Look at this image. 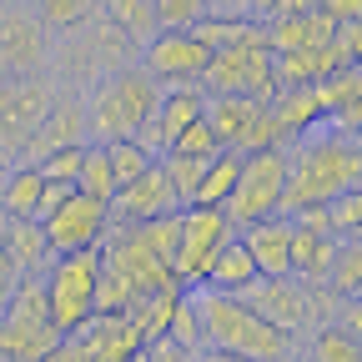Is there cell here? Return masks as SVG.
Instances as JSON below:
<instances>
[{
	"label": "cell",
	"instance_id": "1",
	"mask_svg": "<svg viewBox=\"0 0 362 362\" xmlns=\"http://www.w3.org/2000/svg\"><path fill=\"white\" fill-rule=\"evenodd\" d=\"M362 181V146L352 131H307L287 151V187H282V211L297 206H322Z\"/></svg>",
	"mask_w": 362,
	"mask_h": 362
},
{
	"label": "cell",
	"instance_id": "2",
	"mask_svg": "<svg viewBox=\"0 0 362 362\" xmlns=\"http://www.w3.org/2000/svg\"><path fill=\"white\" fill-rule=\"evenodd\" d=\"M192 302H197V317H202V347L242 352L252 362H292L297 357V342L287 332H277L262 312H252L242 297L192 287Z\"/></svg>",
	"mask_w": 362,
	"mask_h": 362
},
{
	"label": "cell",
	"instance_id": "3",
	"mask_svg": "<svg viewBox=\"0 0 362 362\" xmlns=\"http://www.w3.org/2000/svg\"><path fill=\"white\" fill-rule=\"evenodd\" d=\"M161 101V86L141 71V66H121L106 81L90 86L86 96V121H90V141H121V136H136Z\"/></svg>",
	"mask_w": 362,
	"mask_h": 362
},
{
	"label": "cell",
	"instance_id": "4",
	"mask_svg": "<svg viewBox=\"0 0 362 362\" xmlns=\"http://www.w3.org/2000/svg\"><path fill=\"white\" fill-rule=\"evenodd\" d=\"M252 312H262L277 332L302 337L312 327H327L337 322V307L342 297L327 282H297V277H257L247 292H237Z\"/></svg>",
	"mask_w": 362,
	"mask_h": 362
},
{
	"label": "cell",
	"instance_id": "5",
	"mask_svg": "<svg viewBox=\"0 0 362 362\" xmlns=\"http://www.w3.org/2000/svg\"><path fill=\"white\" fill-rule=\"evenodd\" d=\"M96 282H101V247H81V252H56L40 272V292L51 307V322L61 337L81 332L96 317Z\"/></svg>",
	"mask_w": 362,
	"mask_h": 362
},
{
	"label": "cell",
	"instance_id": "6",
	"mask_svg": "<svg viewBox=\"0 0 362 362\" xmlns=\"http://www.w3.org/2000/svg\"><path fill=\"white\" fill-rule=\"evenodd\" d=\"M51 61L61 66V76H66L71 86H96V81H106L111 71H121V66L136 61V45L96 11L86 25L66 30L61 45H51Z\"/></svg>",
	"mask_w": 362,
	"mask_h": 362
},
{
	"label": "cell",
	"instance_id": "7",
	"mask_svg": "<svg viewBox=\"0 0 362 362\" xmlns=\"http://www.w3.org/2000/svg\"><path fill=\"white\" fill-rule=\"evenodd\" d=\"M206 96H252V101H267L277 81H272V45L262 35V25L252 35H242L237 45H221L211 51L202 81H197Z\"/></svg>",
	"mask_w": 362,
	"mask_h": 362
},
{
	"label": "cell",
	"instance_id": "8",
	"mask_svg": "<svg viewBox=\"0 0 362 362\" xmlns=\"http://www.w3.org/2000/svg\"><path fill=\"white\" fill-rule=\"evenodd\" d=\"M282 187H287V146H262V151H242L237 181H232V197L221 202V211L232 216V226L262 221V216H277L282 211Z\"/></svg>",
	"mask_w": 362,
	"mask_h": 362
},
{
	"label": "cell",
	"instance_id": "9",
	"mask_svg": "<svg viewBox=\"0 0 362 362\" xmlns=\"http://www.w3.org/2000/svg\"><path fill=\"white\" fill-rule=\"evenodd\" d=\"M61 342L51 307H45L40 277H21L6 312H0V362H40Z\"/></svg>",
	"mask_w": 362,
	"mask_h": 362
},
{
	"label": "cell",
	"instance_id": "10",
	"mask_svg": "<svg viewBox=\"0 0 362 362\" xmlns=\"http://www.w3.org/2000/svg\"><path fill=\"white\" fill-rule=\"evenodd\" d=\"M237 226L221 206H202V202H187L176 211V252H171V272L181 287H202L211 257L221 252V242H232Z\"/></svg>",
	"mask_w": 362,
	"mask_h": 362
},
{
	"label": "cell",
	"instance_id": "11",
	"mask_svg": "<svg viewBox=\"0 0 362 362\" xmlns=\"http://www.w3.org/2000/svg\"><path fill=\"white\" fill-rule=\"evenodd\" d=\"M51 45L56 35L35 16V6H25V0L0 6V76H45Z\"/></svg>",
	"mask_w": 362,
	"mask_h": 362
},
{
	"label": "cell",
	"instance_id": "12",
	"mask_svg": "<svg viewBox=\"0 0 362 362\" xmlns=\"http://www.w3.org/2000/svg\"><path fill=\"white\" fill-rule=\"evenodd\" d=\"M56 96L51 76H0V161H16L30 126L45 116Z\"/></svg>",
	"mask_w": 362,
	"mask_h": 362
},
{
	"label": "cell",
	"instance_id": "13",
	"mask_svg": "<svg viewBox=\"0 0 362 362\" xmlns=\"http://www.w3.org/2000/svg\"><path fill=\"white\" fill-rule=\"evenodd\" d=\"M206 126L216 131V141L226 151H262V146H282L277 131H272L267 101L252 96H206Z\"/></svg>",
	"mask_w": 362,
	"mask_h": 362
},
{
	"label": "cell",
	"instance_id": "14",
	"mask_svg": "<svg viewBox=\"0 0 362 362\" xmlns=\"http://www.w3.org/2000/svg\"><path fill=\"white\" fill-rule=\"evenodd\" d=\"M86 141H90L86 96H76V90H56L51 106H45V116L30 126V136H25V146H21L16 161L35 166V161H45L51 151H61V146H86Z\"/></svg>",
	"mask_w": 362,
	"mask_h": 362
},
{
	"label": "cell",
	"instance_id": "15",
	"mask_svg": "<svg viewBox=\"0 0 362 362\" xmlns=\"http://www.w3.org/2000/svg\"><path fill=\"white\" fill-rule=\"evenodd\" d=\"M136 56H141V71L156 86H192V81H202V71L211 61V51L192 30H156Z\"/></svg>",
	"mask_w": 362,
	"mask_h": 362
},
{
	"label": "cell",
	"instance_id": "16",
	"mask_svg": "<svg viewBox=\"0 0 362 362\" xmlns=\"http://www.w3.org/2000/svg\"><path fill=\"white\" fill-rule=\"evenodd\" d=\"M40 226H45V242H51V257H56V252H81V247H101V242H106L111 211H106V202H96V197L71 192Z\"/></svg>",
	"mask_w": 362,
	"mask_h": 362
},
{
	"label": "cell",
	"instance_id": "17",
	"mask_svg": "<svg viewBox=\"0 0 362 362\" xmlns=\"http://www.w3.org/2000/svg\"><path fill=\"white\" fill-rule=\"evenodd\" d=\"M106 211H111V226H126V221H156V216L181 211V197L171 192V181H166L161 161H151L136 181L116 187V197L106 202Z\"/></svg>",
	"mask_w": 362,
	"mask_h": 362
},
{
	"label": "cell",
	"instance_id": "18",
	"mask_svg": "<svg viewBox=\"0 0 362 362\" xmlns=\"http://www.w3.org/2000/svg\"><path fill=\"white\" fill-rule=\"evenodd\" d=\"M81 347V362H131L146 347L141 327H136L131 312H96L81 332H71Z\"/></svg>",
	"mask_w": 362,
	"mask_h": 362
},
{
	"label": "cell",
	"instance_id": "19",
	"mask_svg": "<svg viewBox=\"0 0 362 362\" xmlns=\"http://www.w3.org/2000/svg\"><path fill=\"white\" fill-rule=\"evenodd\" d=\"M242 247L252 252L262 277H292V216H262L252 226H242Z\"/></svg>",
	"mask_w": 362,
	"mask_h": 362
},
{
	"label": "cell",
	"instance_id": "20",
	"mask_svg": "<svg viewBox=\"0 0 362 362\" xmlns=\"http://www.w3.org/2000/svg\"><path fill=\"white\" fill-rule=\"evenodd\" d=\"M317 101H322L327 126L357 136V126H362V66H342V71L322 76L317 81Z\"/></svg>",
	"mask_w": 362,
	"mask_h": 362
},
{
	"label": "cell",
	"instance_id": "21",
	"mask_svg": "<svg viewBox=\"0 0 362 362\" xmlns=\"http://www.w3.org/2000/svg\"><path fill=\"white\" fill-rule=\"evenodd\" d=\"M0 252L11 257V267L21 277H40L45 262H51V242H45V226L30 216H0Z\"/></svg>",
	"mask_w": 362,
	"mask_h": 362
},
{
	"label": "cell",
	"instance_id": "22",
	"mask_svg": "<svg viewBox=\"0 0 362 362\" xmlns=\"http://www.w3.org/2000/svg\"><path fill=\"white\" fill-rule=\"evenodd\" d=\"M342 66H352V61H342L332 40L317 45V51H272V81L277 86H317L322 76H332Z\"/></svg>",
	"mask_w": 362,
	"mask_h": 362
},
{
	"label": "cell",
	"instance_id": "23",
	"mask_svg": "<svg viewBox=\"0 0 362 362\" xmlns=\"http://www.w3.org/2000/svg\"><path fill=\"white\" fill-rule=\"evenodd\" d=\"M337 247L342 242L332 232H317V226H297L292 221V277L297 282H327Z\"/></svg>",
	"mask_w": 362,
	"mask_h": 362
},
{
	"label": "cell",
	"instance_id": "24",
	"mask_svg": "<svg viewBox=\"0 0 362 362\" xmlns=\"http://www.w3.org/2000/svg\"><path fill=\"white\" fill-rule=\"evenodd\" d=\"M257 277H262V272H257L252 252L242 247V237H232V242H221V252L211 257L202 287H211V292H232V297H237V292H247Z\"/></svg>",
	"mask_w": 362,
	"mask_h": 362
},
{
	"label": "cell",
	"instance_id": "25",
	"mask_svg": "<svg viewBox=\"0 0 362 362\" xmlns=\"http://www.w3.org/2000/svg\"><path fill=\"white\" fill-rule=\"evenodd\" d=\"M45 176L25 161H11V171L0 176V216H30L35 221V202H40Z\"/></svg>",
	"mask_w": 362,
	"mask_h": 362
},
{
	"label": "cell",
	"instance_id": "26",
	"mask_svg": "<svg viewBox=\"0 0 362 362\" xmlns=\"http://www.w3.org/2000/svg\"><path fill=\"white\" fill-rule=\"evenodd\" d=\"M101 16L136 45V51H141V45L161 30V25H156V11H151V0H101Z\"/></svg>",
	"mask_w": 362,
	"mask_h": 362
},
{
	"label": "cell",
	"instance_id": "27",
	"mask_svg": "<svg viewBox=\"0 0 362 362\" xmlns=\"http://www.w3.org/2000/svg\"><path fill=\"white\" fill-rule=\"evenodd\" d=\"M237 166H242V151H216L206 166H202V176H197V192H192V202H202V206H221L226 197H232V181H237Z\"/></svg>",
	"mask_w": 362,
	"mask_h": 362
},
{
	"label": "cell",
	"instance_id": "28",
	"mask_svg": "<svg viewBox=\"0 0 362 362\" xmlns=\"http://www.w3.org/2000/svg\"><path fill=\"white\" fill-rule=\"evenodd\" d=\"M76 192L96 197V202H111V197H116V176H111L106 141H86V151H81V171H76Z\"/></svg>",
	"mask_w": 362,
	"mask_h": 362
},
{
	"label": "cell",
	"instance_id": "29",
	"mask_svg": "<svg viewBox=\"0 0 362 362\" xmlns=\"http://www.w3.org/2000/svg\"><path fill=\"white\" fill-rule=\"evenodd\" d=\"M307 362H362V337H352L347 327L327 322V327H312V352Z\"/></svg>",
	"mask_w": 362,
	"mask_h": 362
},
{
	"label": "cell",
	"instance_id": "30",
	"mask_svg": "<svg viewBox=\"0 0 362 362\" xmlns=\"http://www.w3.org/2000/svg\"><path fill=\"white\" fill-rule=\"evenodd\" d=\"M257 25H262V21H247V16H211V11H206V16L192 25V35L206 45V51H221V45H237L242 35H252Z\"/></svg>",
	"mask_w": 362,
	"mask_h": 362
},
{
	"label": "cell",
	"instance_id": "31",
	"mask_svg": "<svg viewBox=\"0 0 362 362\" xmlns=\"http://www.w3.org/2000/svg\"><path fill=\"white\" fill-rule=\"evenodd\" d=\"M322 216H327V232L337 242H362V192H342L332 202H322Z\"/></svg>",
	"mask_w": 362,
	"mask_h": 362
},
{
	"label": "cell",
	"instance_id": "32",
	"mask_svg": "<svg viewBox=\"0 0 362 362\" xmlns=\"http://www.w3.org/2000/svg\"><path fill=\"white\" fill-rule=\"evenodd\" d=\"M101 11V0H35V16L51 25V35H66L76 25H86Z\"/></svg>",
	"mask_w": 362,
	"mask_h": 362
},
{
	"label": "cell",
	"instance_id": "33",
	"mask_svg": "<svg viewBox=\"0 0 362 362\" xmlns=\"http://www.w3.org/2000/svg\"><path fill=\"white\" fill-rule=\"evenodd\" d=\"M161 337L181 342L187 352H197V347H202V317H197L192 287H181V292H176V302H171V317H166V332H161Z\"/></svg>",
	"mask_w": 362,
	"mask_h": 362
},
{
	"label": "cell",
	"instance_id": "34",
	"mask_svg": "<svg viewBox=\"0 0 362 362\" xmlns=\"http://www.w3.org/2000/svg\"><path fill=\"white\" fill-rule=\"evenodd\" d=\"M327 287L337 297H362V242H342L327 272Z\"/></svg>",
	"mask_w": 362,
	"mask_h": 362
},
{
	"label": "cell",
	"instance_id": "35",
	"mask_svg": "<svg viewBox=\"0 0 362 362\" xmlns=\"http://www.w3.org/2000/svg\"><path fill=\"white\" fill-rule=\"evenodd\" d=\"M106 156H111V176H116V187H126V181H136L146 166H151V156L131 141V136H121V141H106Z\"/></svg>",
	"mask_w": 362,
	"mask_h": 362
},
{
	"label": "cell",
	"instance_id": "36",
	"mask_svg": "<svg viewBox=\"0 0 362 362\" xmlns=\"http://www.w3.org/2000/svg\"><path fill=\"white\" fill-rule=\"evenodd\" d=\"M166 151H176V156H197V161H211V156L221 151V141H216V131H211V126H206V116H202V121H192L187 131H181Z\"/></svg>",
	"mask_w": 362,
	"mask_h": 362
},
{
	"label": "cell",
	"instance_id": "37",
	"mask_svg": "<svg viewBox=\"0 0 362 362\" xmlns=\"http://www.w3.org/2000/svg\"><path fill=\"white\" fill-rule=\"evenodd\" d=\"M151 11L161 30H192L206 16V0H151Z\"/></svg>",
	"mask_w": 362,
	"mask_h": 362
},
{
	"label": "cell",
	"instance_id": "38",
	"mask_svg": "<svg viewBox=\"0 0 362 362\" xmlns=\"http://www.w3.org/2000/svg\"><path fill=\"white\" fill-rule=\"evenodd\" d=\"M81 151H86V146H61V151H51L45 161H35V171H40L45 181H71V187H76V171H81Z\"/></svg>",
	"mask_w": 362,
	"mask_h": 362
},
{
	"label": "cell",
	"instance_id": "39",
	"mask_svg": "<svg viewBox=\"0 0 362 362\" xmlns=\"http://www.w3.org/2000/svg\"><path fill=\"white\" fill-rule=\"evenodd\" d=\"M146 362H197V352H187V347L171 342V337H151L146 342Z\"/></svg>",
	"mask_w": 362,
	"mask_h": 362
},
{
	"label": "cell",
	"instance_id": "40",
	"mask_svg": "<svg viewBox=\"0 0 362 362\" xmlns=\"http://www.w3.org/2000/svg\"><path fill=\"white\" fill-rule=\"evenodd\" d=\"M76 187H71V181H45V187H40V202H35V221H45V216H51L66 197H71Z\"/></svg>",
	"mask_w": 362,
	"mask_h": 362
},
{
	"label": "cell",
	"instance_id": "41",
	"mask_svg": "<svg viewBox=\"0 0 362 362\" xmlns=\"http://www.w3.org/2000/svg\"><path fill=\"white\" fill-rule=\"evenodd\" d=\"M327 21H362V0H317Z\"/></svg>",
	"mask_w": 362,
	"mask_h": 362
},
{
	"label": "cell",
	"instance_id": "42",
	"mask_svg": "<svg viewBox=\"0 0 362 362\" xmlns=\"http://www.w3.org/2000/svg\"><path fill=\"white\" fill-rule=\"evenodd\" d=\"M16 282H21V272L11 267V257L0 252V312H6V302H11V292H16Z\"/></svg>",
	"mask_w": 362,
	"mask_h": 362
},
{
	"label": "cell",
	"instance_id": "43",
	"mask_svg": "<svg viewBox=\"0 0 362 362\" xmlns=\"http://www.w3.org/2000/svg\"><path fill=\"white\" fill-rule=\"evenodd\" d=\"M40 362H81V347H76V337H61L51 352H45Z\"/></svg>",
	"mask_w": 362,
	"mask_h": 362
},
{
	"label": "cell",
	"instance_id": "44",
	"mask_svg": "<svg viewBox=\"0 0 362 362\" xmlns=\"http://www.w3.org/2000/svg\"><path fill=\"white\" fill-rule=\"evenodd\" d=\"M282 0H247V21H272Z\"/></svg>",
	"mask_w": 362,
	"mask_h": 362
},
{
	"label": "cell",
	"instance_id": "45",
	"mask_svg": "<svg viewBox=\"0 0 362 362\" xmlns=\"http://www.w3.org/2000/svg\"><path fill=\"white\" fill-rule=\"evenodd\" d=\"M197 362H252L242 352H221V347H197Z\"/></svg>",
	"mask_w": 362,
	"mask_h": 362
},
{
	"label": "cell",
	"instance_id": "46",
	"mask_svg": "<svg viewBox=\"0 0 362 362\" xmlns=\"http://www.w3.org/2000/svg\"><path fill=\"white\" fill-rule=\"evenodd\" d=\"M211 16H247V0H206Z\"/></svg>",
	"mask_w": 362,
	"mask_h": 362
},
{
	"label": "cell",
	"instance_id": "47",
	"mask_svg": "<svg viewBox=\"0 0 362 362\" xmlns=\"http://www.w3.org/2000/svg\"><path fill=\"white\" fill-rule=\"evenodd\" d=\"M131 362H146V347H141V352H136V357H131Z\"/></svg>",
	"mask_w": 362,
	"mask_h": 362
},
{
	"label": "cell",
	"instance_id": "48",
	"mask_svg": "<svg viewBox=\"0 0 362 362\" xmlns=\"http://www.w3.org/2000/svg\"><path fill=\"white\" fill-rule=\"evenodd\" d=\"M0 6H6V0H0Z\"/></svg>",
	"mask_w": 362,
	"mask_h": 362
},
{
	"label": "cell",
	"instance_id": "49",
	"mask_svg": "<svg viewBox=\"0 0 362 362\" xmlns=\"http://www.w3.org/2000/svg\"><path fill=\"white\" fill-rule=\"evenodd\" d=\"M0 166H6V161H0Z\"/></svg>",
	"mask_w": 362,
	"mask_h": 362
},
{
	"label": "cell",
	"instance_id": "50",
	"mask_svg": "<svg viewBox=\"0 0 362 362\" xmlns=\"http://www.w3.org/2000/svg\"><path fill=\"white\" fill-rule=\"evenodd\" d=\"M292 362H297V357H292Z\"/></svg>",
	"mask_w": 362,
	"mask_h": 362
}]
</instances>
